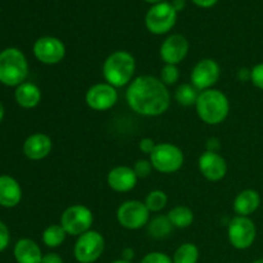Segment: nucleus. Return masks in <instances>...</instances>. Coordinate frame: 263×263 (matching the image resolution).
<instances>
[{"label": "nucleus", "instance_id": "obj_1", "mask_svg": "<svg viewBox=\"0 0 263 263\" xmlns=\"http://www.w3.org/2000/svg\"><path fill=\"white\" fill-rule=\"evenodd\" d=\"M126 102L138 115L157 117L170 108L171 95L166 85L157 77L139 76L128 85Z\"/></svg>", "mask_w": 263, "mask_h": 263}, {"label": "nucleus", "instance_id": "obj_2", "mask_svg": "<svg viewBox=\"0 0 263 263\" xmlns=\"http://www.w3.org/2000/svg\"><path fill=\"white\" fill-rule=\"evenodd\" d=\"M135 69L136 62L133 54L117 50L109 54L103 63V76L107 84L117 89L131 84Z\"/></svg>", "mask_w": 263, "mask_h": 263}, {"label": "nucleus", "instance_id": "obj_3", "mask_svg": "<svg viewBox=\"0 0 263 263\" xmlns=\"http://www.w3.org/2000/svg\"><path fill=\"white\" fill-rule=\"evenodd\" d=\"M195 109L200 120L207 125H220L228 118L230 103L222 91L216 89L199 92Z\"/></svg>", "mask_w": 263, "mask_h": 263}, {"label": "nucleus", "instance_id": "obj_4", "mask_svg": "<svg viewBox=\"0 0 263 263\" xmlns=\"http://www.w3.org/2000/svg\"><path fill=\"white\" fill-rule=\"evenodd\" d=\"M28 74L25 54L15 48H8L0 53V82L7 86H20Z\"/></svg>", "mask_w": 263, "mask_h": 263}, {"label": "nucleus", "instance_id": "obj_5", "mask_svg": "<svg viewBox=\"0 0 263 263\" xmlns=\"http://www.w3.org/2000/svg\"><path fill=\"white\" fill-rule=\"evenodd\" d=\"M151 163L161 174H175L184 164V153L179 146L170 143L157 144L151 154Z\"/></svg>", "mask_w": 263, "mask_h": 263}, {"label": "nucleus", "instance_id": "obj_6", "mask_svg": "<svg viewBox=\"0 0 263 263\" xmlns=\"http://www.w3.org/2000/svg\"><path fill=\"white\" fill-rule=\"evenodd\" d=\"M105 241L100 233L89 230L77 238L74 243L73 254L79 263H94L102 257Z\"/></svg>", "mask_w": 263, "mask_h": 263}, {"label": "nucleus", "instance_id": "obj_7", "mask_svg": "<svg viewBox=\"0 0 263 263\" xmlns=\"http://www.w3.org/2000/svg\"><path fill=\"white\" fill-rule=\"evenodd\" d=\"M92 212L82 204H73L67 208L61 217V225L67 235L80 236L91 229Z\"/></svg>", "mask_w": 263, "mask_h": 263}, {"label": "nucleus", "instance_id": "obj_8", "mask_svg": "<svg viewBox=\"0 0 263 263\" xmlns=\"http://www.w3.org/2000/svg\"><path fill=\"white\" fill-rule=\"evenodd\" d=\"M177 12L172 7L171 3L162 2L153 5L148 10L145 17V25L149 32L154 35L167 33L176 23Z\"/></svg>", "mask_w": 263, "mask_h": 263}, {"label": "nucleus", "instance_id": "obj_9", "mask_svg": "<svg viewBox=\"0 0 263 263\" xmlns=\"http://www.w3.org/2000/svg\"><path fill=\"white\" fill-rule=\"evenodd\" d=\"M229 241L239 251H244L253 246L257 236V229L253 221L246 216H236L230 221L228 228Z\"/></svg>", "mask_w": 263, "mask_h": 263}, {"label": "nucleus", "instance_id": "obj_10", "mask_svg": "<svg viewBox=\"0 0 263 263\" xmlns=\"http://www.w3.org/2000/svg\"><path fill=\"white\" fill-rule=\"evenodd\" d=\"M151 211L140 200H127L117 210V221L127 230H139L149 223Z\"/></svg>", "mask_w": 263, "mask_h": 263}, {"label": "nucleus", "instance_id": "obj_11", "mask_svg": "<svg viewBox=\"0 0 263 263\" xmlns=\"http://www.w3.org/2000/svg\"><path fill=\"white\" fill-rule=\"evenodd\" d=\"M85 102L87 107L91 108L92 110L104 112L115 107L116 103L118 102V92L112 85L107 82H100V84L92 85L87 90L85 95Z\"/></svg>", "mask_w": 263, "mask_h": 263}, {"label": "nucleus", "instance_id": "obj_12", "mask_svg": "<svg viewBox=\"0 0 263 263\" xmlns=\"http://www.w3.org/2000/svg\"><path fill=\"white\" fill-rule=\"evenodd\" d=\"M33 55L44 64H58L66 55V46L59 39L44 36L33 44Z\"/></svg>", "mask_w": 263, "mask_h": 263}, {"label": "nucleus", "instance_id": "obj_13", "mask_svg": "<svg viewBox=\"0 0 263 263\" xmlns=\"http://www.w3.org/2000/svg\"><path fill=\"white\" fill-rule=\"evenodd\" d=\"M220 74L221 68L217 62L207 58L202 59L195 64L190 74V80L195 89L204 91V90L212 89L213 85L220 79Z\"/></svg>", "mask_w": 263, "mask_h": 263}, {"label": "nucleus", "instance_id": "obj_14", "mask_svg": "<svg viewBox=\"0 0 263 263\" xmlns=\"http://www.w3.org/2000/svg\"><path fill=\"white\" fill-rule=\"evenodd\" d=\"M187 53H189V41L180 33L168 36L162 43L161 49H159V55L162 61L166 64H174V66L181 63L186 58Z\"/></svg>", "mask_w": 263, "mask_h": 263}, {"label": "nucleus", "instance_id": "obj_15", "mask_svg": "<svg viewBox=\"0 0 263 263\" xmlns=\"http://www.w3.org/2000/svg\"><path fill=\"white\" fill-rule=\"evenodd\" d=\"M199 171L210 181H220L228 174V163L221 154L205 151L198 161Z\"/></svg>", "mask_w": 263, "mask_h": 263}, {"label": "nucleus", "instance_id": "obj_16", "mask_svg": "<svg viewBox=\"0 0 263 263\" xmlns=\"http://www.w3.org/2000/svg\"><path fill=\"white\" fill-rule=\"evenodd\" d=\"M138 179L134 168L127 166H117L108 172L107 182L115 192L127 193L136 186Z\"/></svg>", "mask_w": 263, "mask_h": 263}, {"label": "nucleus", "instance_id": "obj_17", "mask_svg": "<svg viewBox=\"0 0 263 263\" xmlns=\"http://www.w3.org/2000/svg\"><path fill=\"white\" fill-rule=\"evenodd\" d=\"M51 146H53V143L48 135L41 133L32 134L26 139L23 144V153L28 159L40 161L50 154Z\"/></svg>", "mask_w": 263, "mask_h": 263}, {"label": "nucleus", "instance_id": "obj_18", "mask_svg": "<svg viewBox=\"0 0 263 263\" xmlns=\"http://www.w3.org/2000/svg\"><path fill=\"white\" fill-rule=\"evenodd\" d=\"M22 198V190L20 184L13 177L0 176V205L5 208H12L20 204Z\"/></svg>", "mask_w": 263, "mask_h": 263}, {"label": "nucleus", "instance_id": "obj_19", "mask_svg": "<svg viewBox=\"0 0 263 263\" xmlns=\"http://www.w3.org/2000/svg\"><path fill=\"white\" fill-rule=\"evenodd\" d=\"M14 258L17 263H41L43 253L37 244L31 239H21L14 246Z\"/></svg>", "mask_w": 263, "mask_h": 263}, {"label": "nucleus", "instance_id": "obj_20", "mask_svg": "<svg viewBox=\"0 0 263 263\" xmlns=\"http://www.w3.org/2000/svg\"><path fill=\"white\" fill-rule=\"evenodd\" d=\"M261 204V197L258 193L253 189H247L239 193L234 199V211L238 216H251L256 212Z\"/></svg>", "mask_w": 263, "mask_h": 263}, {"label": "nucleus", "instance_id": "obj_21", "mask_svg": "<svg viewBox=\"0 0 263 263\" xmlns=\"http://www.w3.org/2000/svg\"><path fill=\"white\" fill-rule=\"evenodd\" d=\"M15 102L22 108H35L41 100V91L32 82H23L17 86L14 92Z\"/></svg>", "mask_w": 263, "mask_h": 263}, {"label": "nucleus", "instance_id": "obj_22", "mask_svg": "<svg viewBox=\"0 0 263 263\" xmlns=\"http://www.w3.org/2000/svg\"><path fill=\"white\" fill-rule=\"evenodd\" d=\"M172 226L177 229L189 228L194 221V213L186 205H176L167 215Z\"/></svg>", "mask_w": 263, "mask_h": 263}, {"label": "nucleus", "instance_id": "obj_23", "mask_svg": "<svg viewBox=\"0 0 263 263\" xmlns=\"http://www.w3.org/2000/svg\"><path fill=\"white\" fill-rule=\"evenodd\" d=\"M172 226L171 221L167 216H157L148 223V233L154 239H163L171 234Z\"/></svg>", "mask_w": 263, "mask_h": 263}, {"label": "nucleus", "instance_id": "obj_24", "mask_svg": "<svg viewBox=\"0 0 263 263\" xmlns=\"http://www.w3.org/2000/svg\"><path fill=\"white\" fill-rule=\"evenodd\" d=\"M67 233L62 225H50L44 230L43 243L49 248H58L66 240Z\"/></svg>", "mask_w": 263, "mask_h": 263}, {"label": "nucleus", "instance_id": "obj_25", "mask_svg": "<svg viewBox=\"0 0 263 263\" xmlns=\"http://www.w3.org/2000/svg\"><path fill=\"white\" fill-rule=\"evenodd\" d=\"M199 259V249L193 243H184L176 249L172 261L174 263H197Z\"/></svg>", "mask_w": 263, "mask_h": 263}, {"label": "nucleus", "instance_id": "obj_26", "mask_svg": "<svg viewBox=\"0 0 263 263\" xmlns=\"http://www.w3.org/2000/svg\"><path fill=\"white\" fill-rule=\"evenodd\" d=\"M198 97H199V92L190 84L180 85L176 89V91H175V99H176V102L180 105H184V107L195 105Z\"/></svg>", "mask_w": 263, "mask_h": 263}, {"label": "nucleus", "instance_id": "obj_27", "mask_svg": "<svg viewBox=\"0 0 263 263\" xmlns=\"http://www.w3.org/2000/svg\"><path fill=\"white\" fill-rule=\"evenodd\" d=\"M168 202V197L162 190H153L148 194L145 199V205L151 212H161Z\"/></svg>", "mask_w": 263, "mask_h": 263}, {"label": "nucleus", "instance_id": "obj_28", "mask_svg": "<svg viewBox=\"0 0 263 263\" xmlns=\"http://www.w3.org/2000/svg\"><path fill=\"white\" fill-rule=\"evenodd\" d=\"M180 79V72L177 66H174V64H164L161 69V76H159V80L163 82L166 86L168 85H174L179 81Z\"/></svg>", "mask_w": 263, "mask_h": 263}, {"label": "nucleus", "instance_id": "obj_29", "mask_svg": "<svg viewBox=\"0 0 263 263\" xmlns=\"http://www.w3.org/2000/svg\"><path fill=\"white\" fill-rule=\"evenodd\" d=\"M140 263H174L172 258L162 252H151L145 254Z\"/></svg>", "mask_w": 263, "mask_h": 263}, {"label": "nucleus", "instance_id": "obj_30", "mask_svg": "<svg viewBox=\"0 0 263 263\" xmlns=\"http://www.w3.org/2000/svg\"><path fill=\"white\" fill-rule=\"evenodd\" d=\"M152 170H153V166H152L151 161L148 159H139L136 161V163L134 164V171H135L136 176L140 179V177H148L151 175Z\"/></svg>", "mask_w": 263, "mask_h": 263}, {"label": "nucleus", "instance_id": "obj_31", "mask_svg": "<svg viewBox=\"0 0 263 263\" xmlns=\"http://www.w3.org/2000/svg\"><path fill=\"white\" fill-rule=\"evenodd\" d=\"M251 81L254 86L263 90V63L256 64L251 69Z\"/></svg>", "mask_w": 263, "mask_h": 263}, {"label": "nucleus", "instance_id": "obj_32", "mask_svg": "<svg viewBox=\"0 0 263 263\" xmlns=\"http://www.w3.org/2000/svg\"><path fill=\"white\" fill-rule=\"evenodd\" d=\"M156 145H157L156 141L151 138H144L139 141V149H140V152H143V153L145 154H149V156H151L152 152L154 151Z\"/></svg>", "mask_w": 263, "mask_h": 263}, {"label": "nucleus", "instance_id": "obj_33", "mask_svg": "<svg viewBox=\"0 0 263 263\" xmlns=\"http://www.w3.org/2000/svg\"><path fill=\"white\" fill-rule=\"evenodd\" d=\"M9 230H8L7 226L0 221V252H3L8 246H9Z\"/></svg>", "mask_w": 263, "mask_h": 263}, {"label": "nucleus", "instance_id": "obj_34", "mask_svg": "<svg viewBox=\"0 0 263 263\" xmlns=\"http://www.w3.org/2000/svg\"><path fill=\"white\" fill-rule=\"evenodd\" d=\"M41 263H63V259L58 253H46L43 256Z\"/></svg>", "mask_w": 263, "mask_h": 263}, {"label": "nucleus", "instance_id": "obj_35", "mask_svg": "<svg viewBox=\"0 0 263 263\" xmlns=\"http://www.w3.org/2000/svg\"><path fill=\"white\" fill-rule=\"evenodd\" d=\"M221 149L220 140L217 138H211L210 140L207 141V151L208 152H216L218 153V151Z\"/></svg>", "mask_w": 263, "mask_h": 263}, {"label": "nucleus", "instance_id": "obj_36", "mask_svg": "<svg viewBox=\"0 0 263 263\" xmlns=\"http://www.w3.org/2000/svg\"><path fill=\"white\" fill-rule=\"evenodd\" d=\"M198 7H202V8H211L218 2V0H193Z\"/></svg>", "mask_w": 263, "mask_h": 263}, {"label": "nucleus", "instance_id": "obj_37", "mask_svg": "<svg viewBox=\"0 0 263 263\" xmlns=\"http://www.w3.org/2000/svg\"><path fill=\"white\" fill-rule=\"evenodd\" d=\"M134 257H135V252H134L133 248H125L122 251V259L131 262Z\"/></svg>", "mask_w": 263, "mask_h": 263}, {"label": "nucleus", "instance_id": "obj_38", "mask_svg": "<svg viewBox=\"0 0 263 263\" xmlns=\"http://www.w3.org/2000/svg\"><path fill=\"white\" fill-rule=\"evenodd\" d=\"M172 7L175 8V10H176V12H179V10L184 9L185 2L184 0H174V4H172Z\"/></svg>", "mask_w": 263, "mask_h": 263}, {"label": "nucleus", "instance_id": "obj_39", "mask_svg": "<svg viewBox=\"0 0 263 263\" xmlns=\"http://www.w3.org/2000/svg\"><path fill=\"white\" fill-rule=\"evenodd\" d=\"M3 117H4V107H3L2 102H0V122H2Z\"/></svg>", "mask_w": 263, "mask_h": 263}, {"label": "nucleus", "instance_id": "obj_40", "mask_svg": "<svg viewBox=\"0 0 263 263\" xmlns=\"http://www.w3.org/2000/svg\"><path fill=\"white\" fill-rule=\"evenodd\" d=\"M110 263H133V262H130V261H126V259H116V261H113V262H110Z\"/></svg>", "mask_w": 263, "mask_h": 263}, {"label": "nucleus", "instance_id": "obj_41", "mask_svg": "<svg viewBox=\"0 0 263 263\" xmlns=\"http://www.w3.org/2000/svg\"><path fill=\"white\" fill-rule=\"evenodd\" d=\"M145 2L152 3V4H158V3H162L163 0H145Z\"/></svg>", "mask_w": 263, "mask_h": 263}, {"label": "nucleus", "instance_id": "obj_42", "mask_svg": "<svg viewBox=\"0 0 263 263\" xmlns=\"http://www.w3.org/2000/svg\"><path fill=\"white\" fill-rule=\"evenodd\" d=\"M252 263H263V258H259V259H256V261H253Z\"/></svg>", "mask_w": 263, "mask_h": 263}]
</instances>
